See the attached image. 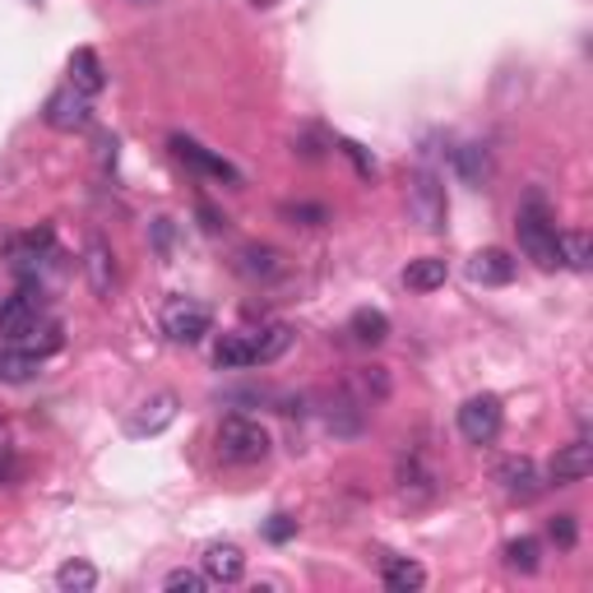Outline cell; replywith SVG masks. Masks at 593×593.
<instances>
[{
    "mask_svg": "<svg viewBox=\"0 0 593 593\" xmlns=\"http://www.w3.org/2000/svg\"><path fill=\"white\" fill-rule=\"evenodd\" d=\"M153 237H159V251L167 255V246H172V223H167V218H153Z\"/></svg>",
    "mask_w": 593,
    "mask_h": 593,
    "instance_id": "cell-37",
    "label": "cell"
},
{
    "mask_svg": "<svg viewBox=\"0 0 593 593\" xmlns=\"http://www.w3.org/2000/svg\"><path fill=\"white\" fill-rule=\"evenodd\" d=\"M380 580H385V589H395V593H418L427 584V571L418 561H408V556H385L380 561Z\"/></svg>",
    "mask_w": 593,
    "mask_h": 593,
    "instance_id": "cell-19",
    "label": "cell"
},
{
    "mask_svg": "<svg viewBox=\"0 0 593 593\" xmlns=\"http://www.w3.org/2000/svg\"><path fill=\"white\" fill-rule=\"evenodd\" d=\"M200 565H204V575H209L214 584H237V580L246 575V556H242L237 543H214V548H204Z\"/></svg>",
    "mask_w": 593,
    "mask_h": 593,
    "instance_id": "cell-15",
    "label": "cell"
},
{
    "mask_svg": "<svg viewBox=\"0 0 593 593\" xmlns=\"http://www.w3.org/2000/svg\"><path fill=\"white\" fill-rule=\"evenodd\" d=\"M84 274H89V288L98 293V297H112V288H116V255H112V246L98 237L84 242Z\"/></svg>",
    "mask_w": 593,
    "mask_h": 593,
    "instance_id": "cell-11",
    "label": "cell"
},
{
    "mask_svg": "<svg viewBox=\"0 0 593 593\" xmlns=\"http://www.w3.org/2000/svg\"><path fill=\"white\" fill-rule=\"evenodd\" d=\"M70 84L80 89V93H102V84H108V74H102V61H98V51L93 47H80L70 57Z\"/></svg>",
    "mask_w": 593,
    "mask_h": 593,
    "instance_id": "cell-21",
    "label": "cell"
},
{
    "mask_svg": "<svg viewBox=\"0 0 593 593\" xmlns=\"http://www.w3.org/2000/svg\"><path fill=\"white\" fill-rule=\"evenodd\" d=\"M548 473H552V482H556V487H575V482H584V478L593 473V446H589V441H571V446H561Z\"/></svg>",
    "mask_w": 593,
    "mask_h": 593,
    "instance_id": "cell-13",
    "label": "cell"
},
{
    "mask_svg": "<svg viewBox=\"0 0 593 593\" xmlns=\"http://www.w3.org/2000/svg\"><path fill=\"white\" fill-rule=\"evenodd\" d=\"M501 431V399L497 395H473L459 408V436L469 446H492Z\"/></svg>",
    "mask_w": 593,
    "mask_h": 593,
    "instance_id": "cell-5",
    "label": "cell"
},
{
    "mask_svg": "<svg viewBox=\"0 0 593 593\" xmlns=\"http://www.w3.org/2000/svg\"><path fill=\"white\" fill-rule=\"evenodd\" d=\"M548 533H552V543H556V548H565V552H571V548L580 543V524H575V514H556V520L548 524Z\"/></svg>",
    "mask_w": 593,
    "mask_h": 593,
    "instance_id": "cell-33",
    "label": "cell"
},
{
    "mask_svg": "<svg viewBox=\"0 0 593 593\" xmlns=\"http://www.w3.org/2000/svg\"><path fill=\"white\" fill-rule=\"evenodd\" d=\"M408 214L418 218L427 232H446V218H450V204H446V186L436 172H412L408 182Z\"/></svg>",
    "mask_w": 593,
    "mask_h": 593,
    "instance_id": "cell-4",
    "label": "cell"
},
{
    "mask_svg": "<svg viewBox=\"0 0 593 593\" xmlns=\"http://www.w3.org/2000/svg\"><path fill=\"white\" fill-rule=\"evenodd\" d=\"M561 265H565V269H589V265H593V242H589V232H565V237H561Z\"/></svg>",
    "mask_w": 593,
    "mask_h": 593,
    "instance_id": "cell-28",
    "label": "cell"
},
{
    "mask_svg": "<svg viewBox=\"0 0 593 593\" xmlns=\"http://www.w3.org/2000/svg\"><path fill=\"white\" fill-rule=\"evenodd\" d=\"M172 153L182 159L186 167H195L200 176H214V182H227V186H242V172L232 167L227 159H218V153H209L204 144L186 140V135H172Z\"/></svg>",
    "mask_w": 593,
    "mask_h": 593,
    "instance_id": "cell-9",
    "label": "cell"
},
{
    "mask_svg": "<svg viewBox=\"0 0 593 593\" xmlns=\"http://www.w3.org/2000/svg\"><path fill=\"white\" fill-rule=\"evenodd\" d=\"M42 320V293L23 288L10 301H0V344H19Z\"/></svg>",
    "mask_w": 593,
    "mask_h": 593,
    "instance_id": "cell-8",
    "label": "cell"
},
{
    "mask_svg": "<svg viewBox=\"0 0 593 593\" xmlns=\"http://www.w3.org/2000/svg\"><path fill=\"white\" fill-rule=\"evenodd\" d=\"M159 325H163V334H167L172 344H200L204 334L214 329V311L204 301H195V297H172L163 306Z\"/></svg>",
    "mask_w": 593,
    "mask_h": 593,
    "instance_id": "cell-3",
    "label": "cell"
},
{
    "mask_svg": "<svg viewBox=\"0 0 593 593\" xmlns=\"http://www.w3.org/2000/svg\"><path fill=\"white\" fill-rule=\"evenodd\" d=\"M325 422H329V431H339V436H352L357 427H362V403H352V399H339V403H329Z\"/></svg>",
    "mask_w": 593,
    "mask_h": 593,
    "instance_id": "cell-30",
    "label": "cell"
},
{
    "mask_svg": "<svg viewBox=\"0 0 593 593\" xmlns=\"http://www.w3.org/2000/svg\"><path fill=\"white\" fill-rule=\"evenodd\" d=\"M93 584H98V571H93L89 561H65L61 571H57V589L61 593H89Z\"/></svg>",
    "mask_w": 593,
    "mask_h": 593,
    "instance_id": "cell-27",
    "label": "cell"
},
{
    "mask_svg": "<svg viewBox=\"0 0 593 593\" xmlns=\"http://www.w3.org/2000/svg\"><path fill=\"white\" fill-rule=\"evenodd\" d=\"M446 274H450V265L441 260V255H422V260H408L403 288H408V293H436V288L446 283Z\"/></svg>",
    "mask_w": 593,
    "mask_h": 593,
    "instance_id": "cell-20",
    "label": "cell"
},
{
    "mask_svg": "<svg viewBox=\"0 0 593 593\" xmlns=\"http://www.w3.org/2000/svg\"><path fill=\"white\" fill-rule=\"evenodd\" d=\"M51 246H57L51 227H33V232H19V237H10L6 255L14 260V269H38L42 260H51Z\"/></svg>",
    "mask_w": 593,
    "mask_h": 593,
    "instance_id": "cell-12",
    "label": "cell"
},
{
    "mask_svg": "<svg viewBox=\"0 0 593 593\" xmlns=\"http://www.w3.org/2000/svg\"><path fill=\"white\" fill-rule=\"evenodd\" d=\"M251 334V352H255V367L278 362L283 352L293 348V325H265V329H246Z\"/></svg>",
    "mask_w": 593,
    "mask_h": 593,
    "instance_id": "cell-17",
    "label": "cell"
},
{
    "mask_svg": "<svg viewBox=\"0 0 593 593\" xmlns=\"http://www.w3.org/2000/svg\"><path fill=\"white\" fill-rule=\"evenodd\" d=\"M505 565L520 575H533L543 565V543L538 538H514V543H505Z\"/></svg>",
    "mask_w": 593,
    "mask_h": 593,
    "instance_id": "cell-26",
    "label": "cell"
},
{
    "mask_svg": "<svg viewBox=\"0 0 593 593\" xmlns=\"http://www.w3.org/2000/svg\"><path fill=\"white\" fill-rule=\"evenodd\" d=\"M492 478L501 482V492H505L510 501H533V497L548 487L543 473H538V463H533L529 454H505V459L497 463Z\"/></svg>",
    "mask_w": 593,
    "mask_h": 593,
    "instance_id": "cell-7",
    "label": "cell"
},
{
    "mask_svg": "<svg viewBox=\"0 0 593 593\" xmlns=\"http://www.w3.org/2000/svg\"><path fill=\"white\" fill-rule=\"evenodd\" d=\"M209 584H214V580L204 575V571H172V575L163 580V589H172V593H182V589H186V593H204Z\"/></svg>",
    "mask_w": 593,
    "mask_h": 593,
    "instance_id": "cell-32",
    "label": "cell"
},
{
    "mask_svg": "<svg viewBox=\"0 0 593 593\" xmlns=\"http://www.w3.org/2000/svg\"><path fill=\"white\" fill-rule=\"evenodd\" d=\"M214 367H218V371H242V367H255L251 334H223V344L214 348Z\"/></svg>",
    "mask_w": 593,
    "mask_h": 593,
    "instance_id": "cell-23",
    "label": "cell"
},
{
    "mask_svg": "<svg viewBox=\"0 0 593 593\" xmlns=\"http://www.w3.org/2000/svg\"><path fill=\"white\" fill-rule=\"evenodd\" d=\"M514 232H520V251L529 255L538 269H548V274L561 269V237H556V223H552L548 204L538 200V195L520 209V218H514Z\"/></svg>",
    "mask_w": 593,
    "mask_h": 593,
    "instance_id": "cell-1",
    "label": "cell"
},
{
    "mask_svg": "<svg viewBox=\"0 0 593 593\" xmlns=\"http://www.w3.org/2000/svg\"><path fill=\"white\" fill-rule=\"evenodd\" d=\"M98 159H102V167L116 163V140H112V135H102V140H98Z\"/></svg>",
    "mask_w": 593,
    "mask_h": 593,
    "instance_id": "cell-38",
    "label": "cell"
},
{
    "mask_svg": "<svg viewBox=\"0 0 593 593\" xmlns=\"http://www.w3.org/2000/svg\"><path fill=\"white\" fill-rule=\"evenodd\" d=\"M339 153H348V159L357 163V172H362V176H371V172H376V163H371L367 153H362V144H352V140H339Z\"/></svg>",
    "mask_w": 593,
    "mask_h": 593,
    "instance_id": "cell-35",
    "label": "cell"
},
{
    "mask_svg": "<svg viewBox=\"0 0 593 593\" xmlns=\"http://www.w3.org/2000/svg\"><path fill=\"white\" fill-rule=\"evenodd\" d=\"M19 469V459H14V446L10 441H0V482H10Z\"/></svg>",
    "mask_w": 593,
    "mask_h": 593,
    "instance_id": "cell-36",
    "label": "cell"
},
{
    "mask_svg": "<svg viewBox=\"0 0 593 593\" xmlns=\"http://www.w3.org/2000/svg\"><path fill=\"white\" fill-rule=\"evenodd\" d=\"M399 492L408 497H431L436 492V478H431V469H427V463L418 459V454H403L399 459Z\"/></svg>",
    "mask_w": 593,
    "mask_h": 593,
    "instance_id": "cell-25",
    "label": "cell"
},
{
    "mask_svg": "<svg viewBox=\"0 0 593 593\" xmlns=\"http://www.w3.org/2000/svg\"><path fill=\"white\" fill-rule=\"evenodd\" d=\"M38 357H29V352H0V380H6V385H23V380H33L38 376Z\"/></svg>",
    "mask_w": 593,
    "mask_h": 593,
    "instance_id": "cell-29",
    "label": "cell"
},
{
    "mask_svg": "<svg viewBox=\"0 0 593 593\" xmlns=\"http://www.w3.org/2000/svg\"><path fill=\"white\" fill-rule=\"evenodd\" d=\"M269 431L260 422H251V418H223L218 422V459L223 463H237V469H251V463H260L269 454Z\"/></svg>",
    "mask_w": 593,
    "mask_h": 593,
    "instance_id": "cell-2",
    "label": "cell"
},
{
    "mask_svg": "<svg viewBox=\"0 0 593 593\" xmlns=\"http://www.w3.org/2000/svg\"><path fill=\"white\" fill-rule=\"evenodd\" d=\"M47 125L51 131H65V135H74V131H84V125L93 121V102H89V93H80L74 84H65V89H57L47 98Z\"/></svg>",
    "mask_w": 593,
    "mask_h": 593,
    "instance_id": "cell-6",
    "label": "cell"
},
{
    "mask_svg": "<svg viewBox=\"0 0 593 593\" xmlns=\"http://www.w3.org/2000/svg\"><path fill=\"white\" fill-rule=\"evenodd\" d=\"M469 278H473V283H482V288H505V283L514 278V260H510V251H501V246L478 251L473 260H469Z\"/></svg>",
    "mask_w": 593,
    "mask_h": 593,
    "instance_id": "cell-16",
    "label": "cell"
},
{
    "mask_svg": "<svg viewBox=\"0 0 593 593\" xmlns=\"http://www.w3.org/2000/svg\"><path fill=\"white\" fill-rule=\"evenodd\" d=\"M19 348L42 362V357H51V352H61V348H65V325H61V320H51V316H42V320L19 339Z\"/></svg>",
    "mask_w": 593,
    "mask_h": 593,
    "instance_id": "cell-18",
    "label": "cell"
},
{
    "mask_svg": "<svg viewBox=\"0 0 593 593\" xmlns=\"http://www.w3.org/2000/svg\"><path fill=\"white\" fill-rule=\"evenodd\" d=\"M265 538H269V543H288V538H297V520H293V514H269V524H265Z\"/></svg>",
    "mask_w": 593,
    "mask_h": 593,
    "instance_id": "cell-34",
    "label": "cell"
},
{
    "mask_svg": "<svg viewBox=\"0 0 593 593\" xmlns=\"http://www.w3.org/2000/svg\"><path fill=\"white\" fill-rule=\"evenodd\" d=\"M450 163L459 172V182H469V186H482L487 172H492V163H487V149H478V144H459L450 153Z\"/></svg>",
    "mask_w": 593,
    "mask_h": 593,
    "instance_id": "cell-24",
    "label": "cell"
},
{
    "mask_svg": "<svg viewBox=\"0 0 593 593\" xmlns=\"http://www.w3.org/2000/svg\"><path fill=\"white\" fill-rule=\"evenodd\" d=\"M176 422V395H153V399H144L140 403V412L131 422H125V436H135V441H144V436H159V431H167Z\"/></svg>",
    "mask_w": 593,
    "mask_h": 593,
    "instance_id": "cell-10",
    "label": "cell"
},
{
    "mask_svg": "<svg viewBox=\"0 0 593 593\" xmlns=\"http://www.w3.org/2000/svg\"><path fill=\"white\" fill-rule=\"evenodd\" d=\"M283 218L297 227H320V223H329V209L325 204H283Z\"/></svg>",
    "mask_w": 593,
    "mask_h": 593,
    "instance_id": "cell-31",
    "label": "cell"
},
{
    "mask_svg": "<svg viewBox=\"0 0 593 593\" xmlns=\"http://www.w3.org/2000/svg\"><path fill=\"white\" fill-rule=\"evenodd\" d=\"M237 274L251 278V283H274L288 274V260L274 251V246H242L237 251Z\"/></svg>",
    "mask_w": 593,
    "mask_h": 593,
    "instance_id": "cell-14",
    "label": "cell"
},
{
    "mask_svg": "<svg viewBox=\"0 0 593 593\" xmlns=\"http://www.w3.org/2000/svg\"><path fill=\"white\" fill-rule=\"evenodd\" d=\"M348 334H352L357 344L376 348V344H385V339H390V316H385V311H376V306H362V311H352V320H348Z\"/></svg>",
    "mask_w": 593,
    "mask_h": 593,
    "instance_id": "cell-22",
    "label": "cell"
}]
</instances>
